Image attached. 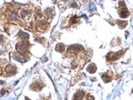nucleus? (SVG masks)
I'll list each match as a JSON object with an SVG mask.
<instances>
[{
  "instance_id": "nucleus-1",
  "label": "nucleus",
  "mask_w": 133,
  "mask_h": 100,
  "mask_svg": "<svg viewBox=\"0 0 133 100\" xmlns=\"http://www.w3.org/2000/svg\"><path fill=\"white\" fill-rule=\"evenodd\" d=\"M28 43H25V42H21V43H19L17 45V46H16V48H17V51L19 53H23V52H25L28 49Z\"/></svg>"
},
{
  "instance_id": "nucleus-2",
  "label": "nucleus",
  "mask_w": 133,
  "mask_h": 100,
  "mask_svg": "<svg viewBox=\"0 0 133 100\" xmlns=\"http://www.w3.org/2000/svg\"><path fill=\"white\" fill-rule=\"evenodd\" d=\"M13 57H14V59H16L18 62H26V59L25 58V57L23 56L21 54H20V53H17V54L15 53V54H13Z\"/></svg>"
},
{
  "instance_id": "nucleus-3",
  "label": "nucleus",
  "mask_w": 133,
  "mask_h": 100,
  "mask_svg": "<svg viewBox=\"0 0 133 100\" xmlns=\"http://www.w3.org/2000/svg\"><path fill=\"white\" fill-rule=\"evenodd\" d=\"M6 73H7L8 74H14L15 72H16V68H15L14 66L9 65V66H6Z\"/></svg>"
},
{
  "instance_id": "nucleus-4",
  "label": "nucleus",
  "mask_w": 133,
  "mask_h": 100,
  "mask_svg": "<svg viewBox=\"0 0 133 100\" xmlns=\"http://www.w3.org/2000/svg\"><path fill=\"white\" fill-rule=\"evenodd\" d=\"M7 17L11 21H17V16L14 13H12V12H8L7 13Z\"/></svg>"
},
{
  "instance_id": "nucleus-5",
  "label": "nucleus",
  "mask_w": 133,
  "mask_h": 100,
  "mask_svg": "<svg viewBox=\"0 0 133 100\" xmlns=\"http://www.w3.org/2000/svg\"><path fill=\"white\" fill-rule=\"evenodd\" d=\"M120 16L121 17H126L128 16V11L125 7H124L123 10L120 11Z\"/></svg>"
},
{
  "instance_id": "nucleus-6",
  "label": "nucleus",
  "mask_w": 133,
  "mask_h": 100,
  "mask_svg": "<svg viewBox=\"0 0 133 100\" xmlns=\"http://www.w3.org/2000/svg\"><path fill=\"white\" fill-rule=\"evenodd\" d=\"M65 50V46L63 45L62 43H58L57 46H56V50L58 52H62L63 50Z\"/></svg>"
},
{
  "instance_id": "nucleus-7",
  "label": "nucleus",
  "mask_w": 133,
  "mask_h": 100,
  "mask_svg": "<svg viewBox=\"0 0 133 100\" xmlns=\"http://www.w3.org/2000/svg\"><path fill=\"white\" fill-rule=\"evenodd\" d=\"M19 36L21 37V38H22V39H28L29 38V34L25 33V32H21L20 33H19Z\"/></svg>"
},
{
  "instance_id": "nucleus-8",
  "label": "nucleus",
  "mask_w": 133,
  "mask_h": 100,
  "mask_svg": "<svg viewBox=\"0 0 133 100\" xmlns=\"http://www.w3.org/2000/svg\"><path fill=\"white\" fill-rule=\"evenodd\" d=\"M95 70H96V67H95L94 65H90V66L87 67V71L90 72V73H95Z\"/></svg>"
},
{
  "instance_id": "nucleus-9",
  "label": "nucleus",
  "mask_w": 133,
  "mask_h": 100,
  "mask_svg": "<svg viewBox=\"0 0 133 100\" xmlns=\"http://www.w3.org/2000/svg\"><path fill=\"white\" fill-rule=\"evenodd\" d=\"M121 55V54H117V53H112V54H110V58L111 60H115L116 58H118L119 56Z\"/></svg>"
},
{
  "instance_id": "nucleus-10",
  "label": "nucleus",
  "mask_w": 133,
  "mask_h": 100,
  "mask_svg": "<svg viewBox=\"0 0 133 100\" xmlns=\"http://www.w3.org/2000/svg\"><path fill=\"white\" fill-rule=\"evenodd\" d=\"M29 11L25 10H22V11H21V15L22 19H23V18H25L27 15H29Z\"/></svg>"
},
{
  "instance_id": "nucleus-11",
  "label": "nucleus",
  "mask_w": 133,
  "mask_h": 100,
  "mask_svg": "<svg viewBox=\"0 0 133 100\" xmlns=\"http://www.w3.org/2000/svg\"><path fill=\"white\" fill-rule=\"evenodd\" d=\"M2 41H3V36H0V42H2Z\"/></svg>"
},
{
  "instance_id": "nucleus-12",
  "label": "nucleus",
  "mask_w": 133,
  "mask_h": 100,
  "mask_svg": "<svg viewBox=\"0 0 133 100\" xmlns=\"http://www.w3.org/2000/svg\"><path fill=\"white\" fill-rule=\"evenodd\" d=\"M4 82L3 81H2V80H0V84H2V83H3Z\"/></svg>"
}]
</instances>
